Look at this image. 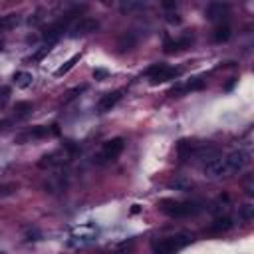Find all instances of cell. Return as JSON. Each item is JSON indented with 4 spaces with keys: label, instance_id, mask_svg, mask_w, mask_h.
Instances as JSON below:
<instances>
[{
    "label": "cell",
    "instance_id": "obj_1",
    "mask_svg": "<svg viewBox=\"0 0 254 254\" xmlns=\"http://www.w3.org/2000/svg\"><path fill=\"white\" fill-rule=\"evenodd\" d=\"M194 240V236L190 232H177L173 236H165L159 238L151 244L153 254H177L179 250H183L185 246H189Z\"/></svg>",
    "mask_w": 254,
    "mask_h": 254
},
{
    "label": "cell",
    "instance_id": "obj_2",
    "mask_svg": "<svg viewBox=\"0 0 254 254\" xmlns=\"http://www.w3.org/2000/svg\"><path fill=\"white\" fill-rule=\"evenodd\" d=\"M161 210L171 218H185V216H192V214L200 212L202 210V202H198V200H171V198H165V200H161Z\"/></svg>",
    "mask_w": 254,
    "mask_h": 254
},
{
    "label": "cell",
    "instance_id": "obj_3",
    "mask_svg": "<svg viewBox=\"0 0 254 254\" xmlns=\"http://www.w3.org/2000/svg\"><path fill=\"white\" fill-rule=\"evenodd\" d=\"M181 73H183L181 67H171V65H167V64H153V65H149V67L145 69V75L151 79L153 85L171 81V79L179 77Z\"/></svg>",
    "mask_w": 254,
    "mask_h": 254
},
{
    "label": "cell",
    "instance_id": "obj_4",
    "mask_svg": "<svg viewBox=\"0 0 254 254\" xmlns=\"http://www.w3.org/2000/svg\"><path fill=\"white\" fill-rule=\"evenodd\" d=\"M125 149V139L123 137H113L109 141H105L101 145V151L95 155V163L97 165H105V163H113Z\"/></svg>",
    "mask_w": 254,
    "mask_h": 254
},
{
    "label": "cell",
    "instance_id": "obj_5",
    "mask_svg": "<svg viewBox=\"0 0 254 254\" xmlns=\"http://www.w3.org/2000/svg\"><path fill=\"white\" fill-rule=\"evenodd\" d=\"M95 234H97V226L93 222H83L79 226H73L69 230V246H87L95 240Z\"/></svg>",
    "mask_w": 254,
    "mask_h": 254
},
{
    "label": "cell",
    "instance_id": "obj_6",
    "mask_svg": "<svg viewBox=\"0 0 254 254\" xmlns=\"http://www.w3.org/2000/svg\"><path fill=\"white\" fill-rule=\"evenodd\" d=\"M224 161H226L228 171H230V175H232V173H240L242 169H246V165L250 163V155H248V151H244V149H236V151L228 153V155L224 157Z\"/></svg>",
    "mask_w": 254,
    "mask_h": 254
},
{
    "label": "cell",
    "instance_id": "obj_7",
    "mask_svg": "<svg viewBox=\"0 0 254 254\" xmlns=\"http://www.w3.org/2000/svg\"><path fill=\"white\" fill-rule=\"evenodd\" d=\"M99 28V22L95 18H79L71 28H69V36L71 38H77V36H85V34H91Z\"/></svg>",
    "mask_w": 254,
    "mask_h": 254
},
{
    "label": "cell",
    "instance_id": "obj_8",
    "mask_svg": "<svg viewBox=\"0 0 254 254\" xmlns=\"http://www.w3.org/2000/svg\"><path fill=\"white\" fill-rule=\"evenodd\" d=\"M58 133H60L58 125H52V127H46V125H36V127H32L30 131H26V133L18 135V137H16V141H18V143H22V141H26V139H42V137H48V135H58Z\"/></svg>",
    "mask_w": 254,
    "mask_h": 254
},
{
    "label": "cell",
    "instance_id": "obj_9",
    "mask_svg": "<svg viewBox=\"0 0 254 254\" xmlns=\"http://www.w3.org/2000/svg\"><path fill=\"white\" fill-rule=\"evenodd\" d=\"M204 175L208 179H222V177H228L230 171H228V165L224 159H212L204 165Z\"/></svg>",
    "mask_w": 254,
    "mask_h": 254
},
{
    "label": "cell",
    "instance_id": "obj_10",
    "mask_svg": "<svg viewBox=\"0 0 254 254\" xmlns=\"http://www.w3.org/2000/svg\"><path fill=\"white\" fill-rule=\"evenodd\" d=\"M67 153L62 149V151H52V153H48V155H44L40 161H38V167L40 169H54V167H60V165H64L67 159Z\"/></svg>",
    "mask_w": 254,
    "mask_h": 254
},
{
    "label": "cell",
    "instance_id": "obj_11",
    "mask_svg": "<svg viewBox=\"0 0 254 254\" xmlns=\"http://www.w3.org/2000/svg\"><path fill=\"white\" fill-rule=\"evenodd\" d=\"M202 87H204V79H202V77H192V79L187 81V83H181V85L171 87V89H169V95H171V97H179V95H183V93L198 91V89H202Z\"/></svg>",
    "mask_w": 254,
    "mask_h": 254
},
{
    "label": "cell",
    "instance_id": "obj_12",
    "mask_svg": "<svg viewBox=\"0 0 254 254\" xmlns=\"http://www.w3.org/2000/svg\"><path fill=\"white\" fill-rule=\"evenodd\" d=\"M228 12H230L228 2H210L206 6V18L212 22H220L224 16H228Z\"/></svg>",
    "mask_w": 254,
    "mask_h": 254
},
{
    "label": "cell",
    "instance_id": "obj_13",
    "mask_svg": "<svg viewBox=\"0 0 254 254\" xmlns=\"http://www.w3.org/2000/svg\"><path fill=\"white\" fill-rule=\"evenodd\" d=\"M121 97H123V89H115V91H111V93H105V95L97 101V111H99V113L111 111V109L119 103Z\"/></svg>",
    "mask_w": 254,
    "mask_h": 254
},
{
    "label": "cell",
    "instance_id": "obj_14",
    "mask_svg": "<svg viewBox=\"0 0 254 254\" xmlns=\"http://www.w3.org/2000/svg\"><path fill=\"white\" fill-rule=\"evenodd\" d=\"M133 246H135V240H133V238L115 240V242H111V244H107V246H105L103 254H127V252H131V250H133Z\"/></svg>",
    "mask_w": 254,
    "mask_h": 254
},
{
    "label": "cell",
    "instance_id": "obj_15",
    "mask_svg": "<svg viewBox=\"0 0 254 254\" xmlns=\"http://www.w3.org/2000/svg\"><path fill=\"white\" fill-rule=\"evenodd\" d=\"M200 145L196 143V141H190V139H181L179 143H177V155L181 157V159H187V157H190L192 153H196V149H198Z\"/></svg>",
    "mask_w": 254,
    "mask_h": 254
},
{
    "label": "cell",
    "instance_id": "obj_16",
    "mask_svg": "<svg viewBox=\"0 0 254 254\" xmlns=\"http://www.w3.org/2000/svg\"><path fill=\"white\" fill-rule=\"evenodd\" d=\"M190 46V38H177V40H165V54H177L181 50H187Z\"/></svg>",
    "mask_w": 254,
    "mask_h": 254
},
{
    "label": "cell",
    "instance_id": "obj_17",
    "mask_svg": "<svg viewBox=\"0 0 254 254\" xmlns=\"http://www.w3.org/2000/svg\"><path fill=\"white\" fill-rule=\"evenodd\" d=\"M12 81H14V85H16V87L26 89V87H30V85H32L34 77H32V73H30V71L20 69V71H16V73L12 75Z\"/></svg>",
    "mask_w": 254,
    "mask_h": 254
},
{
    "label": "cell",
    "instance_id": "obj_18",
    "mask_svg": "<svg viewBox=\"0 0 254 254\" xmlns=\"http://www.w3.org/2000/svg\"><path fill=\"white\" fill-rule=\"evenodd\" d=\"M232 228V218L230 216H218L210 226H208V232H226Z\"/></svg>",
    "mask_w": 254,
    "mask_h": 254
},
{
    "label": "cell",
    "instance_id": "obj_19",
    "mask_svg": "<svg viewBox=\"0 0 254 254\" xmlns=\"http://www.w3.org/2000/svg\"><path fill=\"white\" fill-rule=\"evenodd\" d=\"M79 58H81V54H73V56H71V58H69V60H67L64 65H60V67L54 71V75H56V77L65 75V73H67V71H69V69H71V67H73L77 62H79Z\"/></svg>",
    "mask_w": 254,
    "mask_h": 254
},
{
    "label": "cell",
    "instance_id": "obj_20",
    "mask_svg": "<svg viewBox=\"0 0 254 254\" xmlns=\"http://www.w3.org/2000/svg\"><path fill=\"white\" fill-rule=\"evenodd\" d=\"M32 113V103L30 101H18L16 105H14V117L16 119H24V117H28Z\"/></svg>",
    "mask_w": 254,
    "mask_h": 254
},
{
    "label": "cell",
    "instance_id": "obj_21",
    "mask_svg": "<svg viewBox=\"0 0 254 254\" xmlns=\"http://www.w3.org/2000/svg\"><path fill=\"white\" fill-rule=\"evenodd\" d=\"M230 38V26L228 24H222V26H218L216 30H214V42H226Z\"/></svg>",
    "mask_w": 254,
    "mask_h": 254
},
{
    "label": "cell",
    "instance_id": "obj_22",
    "mask_svg": "<svg viewBox=\"0 0 254 254\" xmlns=\"http://www.w3.org/2000/svg\"><path fill=\"white\" fill-rule=\"evenodd\" d=\"M85 91V85H75V87H71L69 91H65V95L62 97V103H69V101H73V99H77L79 97V93H83Z\"/></svg>",
    "mask_w": 254,
    "mask_h": 254
},
{
    "label": "cell",
    "instance_id": "obj_23",
    "mask_svg": "<svg viewBox=\"0 0 254 254\" xmlns=\"http://www.w3.org/2000/svg\"><path fill=\"white\" fill-rule=\"evenodd\" d=\"M18 24V16L16 14H8V16H2L0 18V32H4V30H10V28H14Z\"/></svg>",
    "mask_w": 254,
    "mask_h": 254
},
{
    "label": "cell",
    "instance_id": "obj_24",
    "mask_svg": "<svg viewBox=\"0 0 254 254\" xmlns=\"http://www.w3.org/2000/svg\"><path fill=\"white\" fill-rule=\"evenodd\" d=\"M141 8H145V2H123L121 4V12H135Z\"/></svg>",
    "mask_w": 254,
    "mask_h": 254
},
{
    "label": "cell",
    "instance_id": "obj_25",
    "mask_svg": "<svg viewBox=\"0 0 254 254\" xmlns=\"http://www.w3.org/2000/svg\"><path fill=\"white\" fill-rule=\"evenodd\" d=\"M133 46H135V38H133L131 34L121 36V40H119V48H121V50H131Z\"/></svg>",
    "mask_w": 254,
    "mask_h": 254
},
{
    "label": "cell",
    "instance_id": "obj_26",
    "mask_svg": "<svg viewBox=\"0 0 254 254\" xmlns=\"http://www.w3.org/2000/svg\"><path fill=\"white\" fill-rule=\"evenodd\" d=\"M50 50H52V44L48 42V44H46V46H42V48H40V50L30 58V60H32V62H40L44 56H48V54H50Z\"/></svg>",
    "mask_w": 254,
    "mask_h": 254
},
{
    "label": "cell",
    "instance_id": "obj_27",
    "mask_svg": "<svg viewBox=\"0 0 254 254\" xmlns=\"http://www.w3.org/2000/svg\"><path fill=\"white\" fill-rule=\"evenodd\" d=\"M240 216H242L244 220H250V218L254 216V206H252V204H244V206L240 208Z\"/></svg>",
    "mask_w": 254,
    "mask_h": 254
},
{
    "label": "cell",
    "instance_id": "obj_28",
    "mask_svg": "<svg viewBox=\"0 0 254 254\" xmlns=\"http://www.w3.org/2000/svg\"><path fill=\"white\" fill-rule=\"evenodd\" d=\"M107 77H109V71H107L105 67H95V69H93V79L101 81V79H107Z\"/></svg>",
    "mask_w": 254,
    "mask_h": 254
},
{
    "label": "cell",
    "instance_id": "obj_29",
    "mask_svg": "<svg viewBox=\"0 0 254 254\" xmlns=\"http://www.w3.org/2000/svg\"><path fill=\"white\" fill-rule=\"evenodd\" d=\"M14 190H16V185H12V183L0 185V196H8V194H12Z\"/></svg>",
    "mask_w": 254,
    "mask_h": 254
},
{
    "label": "cell",
    "instance_id": "obj_30",
    "mask_svg": "<svg viewBox=\"0 0 254 254\" xmlns=\"http://www.w3.org/2000/svg\"><path fill=\"white\" fill-rule=\"evenodd\" d=\"M244 189H246V194H248V196L254 194V181H252V177H248V179L244 181Z\"/></svg>",
    "mask_w": 254,
    "mask_h": 254
},
{
    "label": "cell",
    "instance_id": "obj_31",
    "mask_svg": "<svg viewBox=\"0 0 254 254\" xmlns=\"http://www.w3.org/2000/svg\"><path fill=\"white\" fill-rule=\"evenodd\" d=\"M8 95H10V87H2V89H0V107H4V105H6Z\"/></svg>",
    "mask_w": 254,
    "mask_h": 254
},
{
    "label": "cell",
    "instance_id": "obj_32",
    "mask_svg": "<svg viewBox=\"0 0 254 254\" xmlns=\"http://www.w3.org/2000/svg\"><path fill=\"white\" fill-rule=\"evenodd\" d=\"M167 22H171V24H179V22H181V16H177V14H169V16H167Z\"/></svg>",
    "mask_w": 254,
    "mask_h": 254
},
{
    "label": "cell",
    "instance_id": "obj_33",
    "mask_svg": "<svg viewBox=\"0 0 254 254\" xmlns=\"http://www.w3.org/2000/svg\"><path fill=\"white\" fill-rule=\"evenodd\" d=\"M163 8H167V10H175V8H177V2H169V0H165V2H163Z\"/></svg>",
    "mask_w": 254,
    "mask_h": 254
},
{
    "label": "cell",
    "instance_id": "obj_34",
    "mask_svg": "<svg viewBox=\"0 0 254 254\" xmlns=\"http://www.w3.org/2000/svg\"><path fill=\"white\" fill-rule=\"evenodd\" d=\"M139 210H141V206H139V204H133V208H131V214H137Z\"/></svg>",
    "mask_w": 254,
    "mask_h": 254
},
{
    "label": "cell",
    "instance_id": "obj_35",
    "mask_svg": "<svg viewBox=\"0 0 254 254\" xmlns=\"http://www.w3.org/2000/svg\"><path fill=\"white\" fill-rule=\"evenodd\" d=\"M0 50H2V42H0Z\"/></svg>",
    "mask_w": 254,
    "mask_h": 254
}]
</instances>
